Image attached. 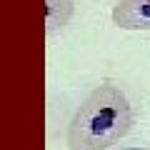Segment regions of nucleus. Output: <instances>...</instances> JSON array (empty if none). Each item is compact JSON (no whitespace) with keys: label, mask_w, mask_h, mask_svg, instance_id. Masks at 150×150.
I'll use <instances>...</instances> for the list:
<instances>
[{"label":"nucleus","mask_w":150,"mask_h":150,"mask_svg":"<svg viewBox=\"0 0 150 150\" xmlns=\"http://www.w3.org/2000/svg\"><path fill=\"white\" fill-rule=\"evenodd\" d=\"M135 112L115 83H100L75 110L68 125L70 150H108L133 130Z\"/></svg>","instance_id":"nucleus-1"},{"label":"nucleus","mask_w":150,"mask_h":150,"mask_svg":"<svg viewBox=\"0 0 150 150\" xmlns=\"http://www.w3.org/2000/svg\"><path fill=\"white\" fill-rule=\"evenodd\" d=\"M112 23L120 30H150V0H120L112 8Z\"/></svg>","instance_id":"nucleus-2"},{"label":"nucleus","mask_w":150,"mask_h":150,"mask_svg":"<svg viewBox=\"0 0 150 150\" xmlns=\"http://www.w3.org/2000/svg\"><path fill=\"white\" fill-rule=\"evenodd\" d=\"M75 13L73 0H45V33L55 35L58 30H63L70 23Z\"/></svg>","instance_id":"nucleus-3"},{"label":"nucleus","mask_w":150,"mask_h":150,"mask_svg":"<svg viewBox=\"0 0 150 150\" xmlns=\"http://www.w3.org/2000/svg\"><path fill=\"white\" fill-rule=\"evenodd\" d=\"M120 150H150V148H120Z\"/></svg>","instance_id":"nucleus-4"}]
</instances>
